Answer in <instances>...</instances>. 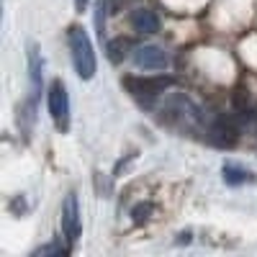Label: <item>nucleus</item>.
<instances>
[{
  "label": "nucleus",
  "instance_id": "f257e3e1",
  "mask_svg": "<svg viewBox=\"0 0 257 257\" xmlns=\"http://www.w3.org/2000/svg\"><path fill=\"white\" fill-rule=\"evenodd\" d=\"M157 116L162 123L173 126V128H180V132H206V113L203 108L188 98L185 93H170L165 95V100L157 105Z\"/></svg>",
  "mask_w": 257,
  "mask_h": 257
},
{
  "label": "nucleus",
  "instance_id": "9b49d317",
  "mask_svg": "<svg viewBox=\"0 0 257 257\" xmlns=\"http://www.w3.org/2000/svg\"><path fill=\"white\" fill-rule=\"evenodd\" d=\"M34 121H36V100H34V98H29V100L18 108V128L29 137V134H31Z\"/></svg>",
  "mask_w": 257,
  "mask_h": 257
},
{
  "label": "nucleus",
  "instance_id": "f8f14e48",
  "mask_svg": "<svg viewBox=\"0 0 257 257\" xmlns=\"http://www.w3.org/2000/svg\"><path fill=\"white\" fill-rule=\"evenodd\" d=\"M128 41L123 39V36H118V39H113V41H108V44H105V52H108V59L113 62V64H118L128 52Z\"/></svg>",
  "mask_w": 257,
  "mask_h": 257
},
{
  "label": "nucleus",
  "instance_id": "20e7f679",
  "mask_svg": "<svg viewBox=\"0 0 257 257\" xmlns=\"http://www.w3.org/2000/svg\"><path fill=\"white\" fill-rule=\"evenodd\" d=\"M47 108L49 116L57 126L59 134H67L70 132V123H72V108H70V93H67V85L62 80H52L49 88H47Z\"/></svg>",
  "mask_w": 257,
  "mask_h": 257
},
{
  "label": "nucleus",
  "instance_id": "9d476101",
  "mask_svg": "<svg viewBox=\"0 0 257 257\" xmlns=\"http://www.w3.org/2000/svg\"><path fill=\"white\" fill-rule=\"evenodd\" d=\"M221 173H224V183H226V185H231V188L244 185V183H252V173H247L244 167L234 165V162H224Z\"/></svg>",
  "mask_w": 257,
  "mask_h": 257
},
{
  "label": "nucleus",
  "instance_id": "7ed1b4c3",
  "mask_svg": "<svg viewBox=\"0 0 257 257\" xmlns=\"http://www.w3.org/2000/svg\"><path fill=\"white\" fill-rule=\"evenodd\" d=\"M123 85L132 98H137L139 103L144 105H152V100H157L160 95H165L170 88L175 85V77L173 75H149V77H139V75H128L123 77Z\"/></svg>",
  "mask_w": 257,
  "mask_h": 257
},
{
  "label": "nucleus",
  "instance_id": "0eeeda50",
  "mask_svg": "<svg viewBox=\"0 0 257 257\" xmlns=\"http://www.w3.org/2000/svg\"><path fill=\"white\" fill-rule=\"evenodd\" d=\"M206 142L221 149H231L237 144V128H234L229 121H211L206 126Z\"/></svg>",
  "mask_w": 257,
  "mask_h": 257
},
{
  "label": "nucleus",
  "instance_id": "2eb2a0df",
  "mask_svg": "<svg viewBox=\"0 0 257 257\" xmlns=\"http://www.w3.org/2000/svg\"><path fill=\"white\" fill-rule=\"evenodd\" d=\"M88 3H90V0H75V11L85 13V11H88Z\"/></svg>",
  "mask_w": 257,
  "mask_h": 257
},
{
  "label": "nucleus",
  "instance_id": "6e6552de",
  "mask_svg": "<svg viewBox=\"0 0 257 257\" xmlns=\"http://www.w3.org/2000/svg\"><path fill=\"white\" fill-rule=\"evenodd\" d=\"M29 82H31V95L36 103L41 98V88H44V59H41L36 44H29Z\"/></svg>",
  "mask_w": 257,
  "mask_h": 257
},
{
  "label": "nucleus",
  "instance_id": "4468645a",
  "mask_svg": "<svg viewBox=\"0 0 257 257\" xmlns=\"http://www.w3.org/2000/svg\"><path fill=\"white\" fill-rule=\"evenodd\" d=\"M95 29H98V36L103 39L105 36V0L95 3Z\"/></svg>",
  "mask_w": 257,
  "mask_h": 257
},
{
  "label": "nucleus",
  "instance_id": "ddd939ff",
  "mask_svg": "<svg viewBox=\"0 0 257 257\" xmlns=\"http://www.w3.org/2000/svg\"><path fill=\"white\" fill-rule=\"evenodd\" d=\"M152 213H155V203L152 201H142V203H137L132 208V219H134V224H144V221L152 219Z\"/></svg>",
  "mask_w": 257,
  "mask_h": 257
},
{
  "label": "nucleus",
  "instance_id": "423d86ee",
  "mask_svg": "<svg viewBox=\"0 0 257 257\" xmlns=\"http://www.w3.org/2000/svg\"><path fill=\"white\" fill-rule=\"evenodd\" d=\"M62 234L70 244H75L82 234V219H80V203H77V196L70 193L62 203Z\"/></svg>",
  "mask_w": 257,
  "mask_h": 257
},
{
  "label": "nucleus",
  "instance_id": "39448f33",
  "mask_svg": "<svg viewBox=\"0 0 257 257\" xmlns=\"http://www.w3.org/2000/svg\"><path fill=\"white\" fill-rule=\"evenodd\" d=\"M132 62L137 70H149V72H165L170 67V54L157 47V44H142L132 52Z\"/></svg>",
  "mask_w": 257,
  "mask_h": 257
},
{
  "label": "nucleus",
  "instance_id": "f03ea898",
  "mask_svg": "<svg viewBox=\"0 0 257 257\" xmlns=\"http://www.w3.org/2000/svg\"><path fill=\"white\" fill-rule=\"evenodd\" d=\"M67 47L72 54V64H75V72L80 80H93L95 70H98V59H95V49H93V41L88 36L82 26H70L67 29Z\"/></svg>",
  "mask_w": 257,
  "mask_h": 257
},
{
  "label": "nucleus",
  "instance_id": "1a4fd4ad",
  "mask_svg": "<svg viewBox=\"0 0 257 257\" xmlns=\"http://www.w3.org/2000/svg\"><path fill=\"white\" fill-rule=\"evenodd\" d=\"M128 24L137 34H157L160 31V18L152 8H137L128 18Z\"/></svg>",
  "mask_w": 257,
  "mask_h": 257
}]
</instances>
